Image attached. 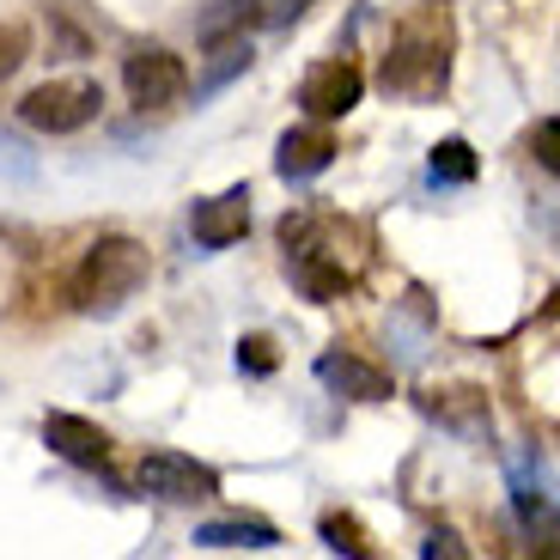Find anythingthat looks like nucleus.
Segmentation results:
<instances>
[{
    "mask_svg": "<svg viewBox=\"0 0 560 560\" xmlns=\"http://www.w3.org/2000/svg\"><path fill=\"white\" fill-rule=\"evenodd\" d=\"M420 555H469V548H463L457 536H445V530H439V536H427V548H420Z\"/></svg>",
    "mask_w": 560,
    "mask_h": 560,
    "instance_id": "19",
    "label": "nucleus"
},
{
    "mask_svg": "<svg viewBox=\"0 0 560 560\" xmlns=\"http://www.w3.org/2000/svg\"><path fill=\"white\" fill-rule=\"evenodd\" d=\"M512 500H518V518H524V530H536V524H555V505H548V493H542V488H530V481H518V488H512Z\"/></svg>",
    "mask_w": 560,
    "mask_h": 560,
    "instance_id": "18",
    "label": "nucleus"
},
{
    "mask_svg": "<svg viewBox=\"0 0 560 560\" xmlns=\"http://www.w3.org/2000/svg\"><path fill=\"white\" fill-rule=\"evenodd\" d=\"M135 488L159 505H201V500H220V469L183 457V451H147L135 463Z\"/></svg>",
    "mask_w": 560,
    "mask_h": 560,
    "instance_id": "5",
    "label": "nucleus"
},
{
    "mask_svg": "<svg viewBox=\"0 0 560 560\" xmlns=\"http://www.w3.org/2000/svg\"><path fill=\"white\" fill-rule=\"evenodd\" d=\"M524 147H530V159L548 171V177H560V116H542V122L524 135Z\"/></svg>",
    "mask_w": 560,
    "mask_h": 560,
    "instance_id": "14",
    "label": "nucleus"
},
{
    "mask_svg": "<svg viewBox=\"0 0 560 560\" xmlns=\"http://www.w3.org/2000/svg\"><path fill=\"white\" fill-rule=\"evenodd\" d=\"M323 542L336 548V555H372V542H365V530L348 518V512H329V518H323Z\"/></svg>",
    "mask_w": 560,
    "mask_h": 560,
    "instance_id": "15",
    "label": "nucleus"
},
{
    "mask_svg": "<svg viewBox=\"0 0 560 560\" xmlns=\"http://www.w3.org/2000/svg\"><path fill=\"white\" fill-rule=\"evenodd\" d=\"M196 542L201 548H275L280 530L262 518H213V524H196Z\"/></svg>",
    "mask_w": 560,
    "mask_h": 560,
    "instance_id": "12",
    "label": "nucleus"
},
{
    "mask_svg": "<svg viewBox=\"0 0 560 560\" xmlns=\"http://www.w3.org/2000/svg\"><path fill=\"white\" fill-rule=\"evenodd\" d=\"M360 92H365V73L353 68L348 56H329V61H317V68L299 80V104H305V116L311 122H341V116L360 104Z\"/></svg>",
    "mask_w": 560,
    "mask_h": 560,
    "instance_id": "7",
    "label": "nucleus"
},
{
    "mask_svg": "<svg viewBox=\"0 0 560 560\" xmlns=\"http://www.w3.org/2000/svg\"><path fill=\"white\" fill-rule=\"evenodd\" d=\"M427 171H433V183H476V171H481V159H476V147L469 140H439L433 153H427Z\"/></svg>",
    "mask_w": 560,
    "mask_h": 560,
    "instance_id": "13",
    "label": "nucleus"
},
{
    "mask_svg": "<svg viewBox=\"0 0 560 560\" xmlns=\"http://www.w3.org/2000/svg\"><path fill=\"white\" fill-rule=\"evenodd\" d=\"M250 232V189H225V196H208L196 201V213H189V238L201 244V250H232V244Z\"/></svg>",
    "mask_w": 560,
    "mask_h": 560,
    "instance_id": "9",
    "label": "nucleus"
},
{
    "mask_svg": "<svg viewBox=\"0 0 560 560\" xmlns=\"http://www.w3.org/2000/svg\"><path fill=\"white\" fill-rule=\"evenodd\" d=\"M336 165V135L323 122H311V128H287L280 135V147H275V171L287 183H305V177H317V171H329Z\"/></svg>",
    "mask_w": 560,
    "mask_h": 560,
    "instance_id": "11",
    "label": "nucleus"
},
{
    "mask_svg": "<svg viewBox=\"0 0 560 560\" xmlns=\"http://www.w3.org/2000/svg\"><path fill=\"white\" fill-rule=\"evenodd\" d=\"M147 280H153L147 244L140 238H98L80 256V268H73L68 299H73V311H85V317H110V311H122L128 299L147 287Z\"/></svg>",
    "mask_w": 560,
    "mask_h": 560,
    "instance_id": "3",
    "label": "nucleus"
},
{
    "mask_svg": "<svg viewBox=\"0 0 560 560\" xmlns=\"http://www.w3.org/2000/svg\"><path fill=\"white\" fill-rule=\"evenodd\" d=\"M238 365L250 372V378H268V372L280 365L275 341H268V336H244V341H238Z\"/></svg>",
    "mask_w": 560,
    "mask_h": 560,
    "instance_id": "17",
    "label": "nucleus"
},
{
    "mask_svg": "<svg viewBox=\"0 0 560 560\" xmlns=\"http://www.w3.org/2000/svg\"><path fill=\"white\" fill-rule=\"evenodd\" d=\"M25 56H31V31L19 25V19H13V25H0V80L25 68Z\"/></svg>",
    "mask_w": 560,
    "mask_h": 560,
    "instance_id": "16",
    "label": "nucleus"
},
{
    "mask_svg": "<svg viewBox=\"0 0 560 560\" xmlns=\"http://www.w3.org/2000/svg\"><path fill=\"white\" fill-rule=\"evenodd\" d=\"M122 85L140 110H177L189 98V68H183V56L165 49V43H140L135 56L122 61Z\"/></svg>",
    "mask_w": 560,
    "mask_h": 560,
    "instance_id": "6",
    "label": "nucleus"
},
{
    "mask_svg": "<svg viewBox=\"0 0 560 560\" xmlns=\"http://www.w3.org/2000/svg\"><path fill=\"white\" fill-rule=\"evenodd\" d=\"M451 80V13L445 7H420L415 19H402L390 37V56L378 68V85L390 98L427 104L439 98Z\"/></svg>",
    "mask_w": 560,
    "mask_h": 560,
    "instance_id": "2",
    "label": "nucleus"
},
{
    "mask_svg": "<svg viewBox=\"0 0 560 560\" xmlns=\"http://www.w3.org/2000/svg\"><path fill=\"white\" fill-rule=\"evenodd\" d=\"M280 244H287V275L311 305H336L365 268V232L336 213H287Z\"/></svg>",
    "mask_w": 560,
    "mask_h": 560,
    "instance_id": "1",
    "label": "nucleus"
},
{
    "mask_svg": "<svg viewBox=\"0 0 560 560\" xmlns=\"http://www.w3.org/2000/svg\"><path fill=\"white\" fill-rule=\"evenodd\" d=\"M98 110H104L98 80H49L19 98V122L37 128V135H80L85 122H98Z\"/></svg>",
    "mask_w": 560,
    "mask_h": 560,
    "instance_id": "4",
    "label": "nucleus"
},
{
    "mask_svg": "<svg viewBox=\"0 0 560 560\" xmlns=\"http://www.w3.org/2000/svg\"><path fill=\"white\" fill-rule=\"evenodd\" d=\"M43 445L56 451L61 463H73V469L110 476V433H104V427H92L85 415H68V408L43 415Z\"/></svg>",
    "mask_w": 560,
    "mask_h": 560,
    "instance_id": "8",
    "label": "nucleus"
},
{
    "mask_svg": "<svg viewBox=\"0 0 560 560\" xmlns=\"http://www.w3.org/2000/svg\"><path fill=\"white\" fill-rule=\"evenodd\" d=\"M317 378L329 384L336 396H348V402H390V390H396L384 365H372L365 353H348V348L323 353V360H317Z\"/></svg>",
    "mask_w": 560,
    "mask_h": 560,
    "instance_id": "10",
    "label": "nucleus"
}]
</instances>
